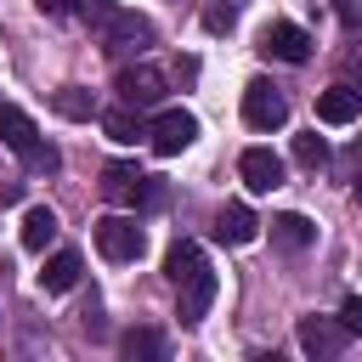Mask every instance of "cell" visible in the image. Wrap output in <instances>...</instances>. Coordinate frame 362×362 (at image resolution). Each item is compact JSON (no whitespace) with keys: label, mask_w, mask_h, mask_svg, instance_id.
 Wrapping results in <instances>:
<instances>
[{"label":"cell","mask_w":362,"mask_h":362,"mask_svg":"<svg viewBox=\"0 0 362 362\" xmlns=\"http://www.w3.org/2000/svg\"><path fill=\"white\" fill-rule=\"evenodd\" d=\"M164 277H170V288H175V300H181V322L198 328V322L209 317V305H215V272H209L204 249H198L192 238L170 243V255H164Z\"/></svg>","instance_id":"obj_1"},{"label":"cell","mask_w":362,"mask_h":362,"mask_svg":"<svg viewBox=\"0 0 362 362\" xmlns=\"http://www.w3.org/2000/svg\"><path fill=\"white\" fill-rule=\"evenodd\" d=\"M0 141L28 164V170H57L62 158H57V147H45L40 141V124L23 113V107H11V102H0Z\"/></svg>","instance_id":"obj_2"},{"label":"cell","mask_w":362,"mask_h":362,"mask_svg":"<svg viewBox=\"0 0 362 362\" xmlns=\"http://www.w3.org/2000/svg\"><path fill=\"white\" fill-rule=\"evenodd\" d=\"M147 141H153L158 158H175V153H187V147L198 141V119H192L187 107H164V113L147 124Z\"/></svg>","instance_id":"obj_3"},{"label":"cell","mask_w":362,"mask_h":362,"mask_svg":"<svg viewBox=\"0 0 362 362\" xmlns=\"http://www.w3.org/2000/svg\"><path fill=\"white\" fill-rule=\"evenodd\" d=\"M283 119H288L283 90H277L272 79H249V85H243V124H249V130H277Z\"/></svg>","instance_id":"obj_4"},{"label":"cell","mask_w":362,"mask_h":362,"mask_svg":"<svg viewBox=\"0 0 362 362\" xmlns=\"http://www.w3.org/2000/svg\"><path fill=\"white\" fill-rule=\"evenodd\" d=\"M96 28H102V51H107V57H130V51H141V45L153 40L147 17H136V11H107Z\"/></svg>","instance_id":"obj_5"},{"label":"cell","mask_w":362,"mask_h":362,"mask_svg":"<svg viewBox=\"0 0 362 362\" xmlns=\"http://www.w3.org/2000/svg\"><path fill=\"white\" fill-rule=\"evenodd\" d=\"M96 249H102L107 260H136V255L147 249V232H141L130 215H107V221H96Z\"/></svg>","instance_id":"obj_6"},{"label":"cell","mask_w":362,"mask_h":362,"mask_svg":"<svg viewBox=\"0 0 362 362\" xmlns=\"http://www.w3.org/2000/svg\"><path fill=\"white\" fill-rule=\"evenodd\" d=\"M102 198H107V204H153L158 187H153L136 164H107V170H102Z\"/></svg>","instance_id":"obj_7"},{"label":"cell","mask_w":362,"mask_h":362,"mask_svg":"<svg viewBox=\"0 0 362 362\" xmlns=\"http://www.w3.org/2000/svg\"><path fill=\"white\" fill-rule=\"evenodd\" d=\"M294 334H300V351H305V356H322V362H334V356L345 351V339H351L339 317H300Z\"/></svg>","instance_id":"obj_8"},{"label":"cell","mask_w":362,"mask_h":362,"mask_svg":"<svg viewBox=\"0 0 362 362\" xmlns=\"http://www.w3.org/2000/svg\"><path fill=\"white\" fill-rule=\"evenodd\" d=\"M158 96H164V74H158L153 62L119 68V102H124V107H136V113H141V107H153Z\"/></svg>","instance_id":"obj_9"},{"label":"cell","mask_w":362,"mask_h":362,"mask_svg":"<svg viewBox=\"0 0 362 362\" xmlns=\"http://www.w3.org/2000/svg\"><path fill=\"white\" fill-rule=\"evenodd\" d=\"M260 51L277 57V62H305V57H311V34H305L300 23H266Z\"/></svg>","instance_id":"obj_10"},{"label":"cell","mask_w":362,"mask_h":362,"mask_svg":"<svg viewBox=\"0 0 362 362\" xmlns=\"http://www.w3.org/2000/svg\"><path fill=\"white\" fill-rule=\"evenodd\" d=\"M238 175H243L249 192H277V187H283V158H277L272 147H249V153L238 158Z\"/></svg>","instance_id":"obj_11"},{"label":"cell","mask_w":362,"mask_h":362,"mask_svg":"<svg viewBox=\"0 0 362 362\" xmlns=\"http://www.w3.org/2000/svg\"><path fill=\"white\" fill-rule=\"evenodd\" d=\"M362 113V90L356 85H328L322 96H317V119L322 124H351Z\"/></svg>","instance_id":"obj_12"},{"label":"cell","mask_w":362,"mask_h":362,"mask_svg":"<svg viewBox=\"0 0 362 362\" xmlns=\"http://www.w3.org/2000/svg\"><path fill=\"white\" fill-rule=\"evenodd\" d=\"M272 243H277L283 255H300V249H311V243H317V226H311L300 209H288V215H272Z\"/></svg>","instance_id":"obj_13"},{"label":"cell","mask_w":362,"mask_h":362,"mask_svg":"<svg viewBox=\"0 0 362 362\" xmlns=\"http://www.w3.org/2000/svg\"><path fill=\"white\" fill-rule=\"evenodd\" d=\"M79 272H85L79 249H57V255L45 260V272H40V288H45V294H68V288L79 283Z\"/></svg>","instance_id":"obj_14"},{"label":"cell","mask_w":362,"mask_h":362,"mask_svg":"<svg viewBox=\"0 0 362 362\" xmlns=\"http://www.w3.org/2000/svg\"><path fill=\"white\" fill-rule=\"evenodd\" d=\"M255 232H260V221H255L249 204H226V209L215 215V238H221V243H255Z\"/></svg>","instance_id":"obj_15"},{"label":"cell","mask_w":362,"mask_h":362,"mask_svg":"<svg viewBox=\"0 0 362 362\" xmlns=\"http://www.w3.org/2000/svg\"><path fill=\"white\" fill-rule=\"evenodd\" d=\"M51 238H57V215H51L45 204L23 209V249H34V255H40V249H45Z\"/></svg>","instance_id":"obj_16"},{"label":"cell","mask_w":362,"mask_h":362,"mask_svg":"<svg viewBox=\"0 0 362 362\" xmlns=\"http://www.w3.org/2000/svg\"><path fill=\"white\" fill-rule=\"evenodd\" d=\"M51 107H57L62 119H90V113H96V102H90V90H79V85H62V90L51 96Z\"/></svg>","instance_id":"obj_17"},{"label":"cell","mask_w":362,"mask_h":362,"mask_svg":"<svg viewBox=\"0 0 362 362\" xmlns=\"http://www.w3.org/2000/svg\"><path fill=\"white\" fill-rule=\"evenodd\" d=\"M102 130H107L113 141H136V136H147V124L136 119V107H113V113H102Z\"/></svg>","instance_id":"obj_18"},{"label":"cell","mask_w":362,"mask_h":362,"mask_svg":"<svg viewBox=\"0 0 362 362\" xmlns=\"http://www.w3.org/2000/svg\"><path fill=\"white\" fill-rule=\"evenodd\" d=\"M124 356H164V334L158 328H130L124 334Z\"/></svg>","instance_id":"obj_19"},{"label":"cell","mask_w":362,"mask_h":362,"mask_svg":"<svg viewBox=\"0 0 362 362\" xmlns=\"http://www.w3.org/2000/svg\"><path fill=\"white\" fill-rule=\"evenodd\" d=\"M294 158H300L305 170H322V164H328V141H322V136H294Z\"/></svg>","instance_id":"obj_20"},{"label":"cell","mask_w":362,"mask_h":362,"mask_svg":"<svg viewBox=\"0 0 362 362\" xmlns=\"http://www.w3.org/2000/svg\"><path fill=\"white\" fill-rule=\"evenodd\" d=\"M232 23H238V0H209V6H204V28H209V34H226Z\"/></svg>","instance_id":"obj_21"},{"label":"cell","mask_w":362,"mask_h":362,"mask_svg":"<svg viewBox=\"0 0 362 362\" xmlns=\"http://www.w3.org/2000/svg\"><path fill=\"white\" fill-rule=\"evenodd\" d=\"M339 322H345V334H362V294H351L339 305Z\"/></svg>","instance_id":"obj_22"},{"label":"cell","mask_w":362,"mask_h":362,"mask_svg":"<svg viewBox=\"0 0 362 362\" xmlns=\"http://www.w3.org/2000/svg\"><path fill=\"white\" fill-rule=\"evenodd\" d=\"M74 6H79V11H85V17H90V23H102V17H107V11H119V6H113V0H74Z\"/></svg>","instance_id":"obj_23"},{"label":"cell","mask_w":362,"mask_h":362,"mask_svg":"<svg viewBox=\"0 0 362 362\" xmlns=\"http://www.w3.org/2000/svg\"><path fill=\"white\" fill-rule=\"evenodd\" d=\"M34 6H40V11H45V17H62V11H68V6H74V0H34Z\"/></svg>","instance_id":"obj_24"},{"label":"cell","mask_w":362,"mask_h":362,"mask_svg":"<svg viewBox=\"0 0 362 362\" xmlns=\"http://www.w3.org/2000/svg\"><path fill=\"white\" fill-rule=\"evenodd\" d=\"M356 204H362V175H356Z\"/></svg>","instance_id":"obj_25"}]
</instances>
